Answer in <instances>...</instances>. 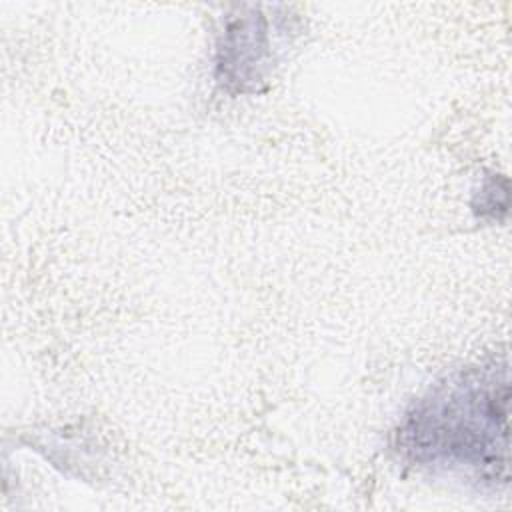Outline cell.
Listing matches in <instances>:
<instances>
[{
    "label": "cell",
    "mask_w": 512,
    "mask_h": 512,
    "mask_svg": "<svg viewBox=\"0 0 512 512\" xmlns=\"http://www.w3.org/2000/svg\"><path fill=\"white\" fill-rule=\"evenodd\" d=\"M508 398L506 362L462 370L414 404L398 428V448L418 466L508 484Z\"/></svg>",
    "instance_id": "obj_1"
}]
</instances>
